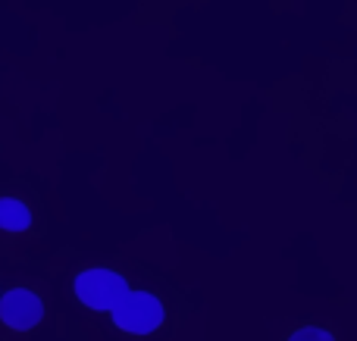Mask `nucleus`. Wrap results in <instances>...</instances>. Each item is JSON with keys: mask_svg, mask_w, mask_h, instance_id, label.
Listing matches in <instances>:
<instances>
[{"mask_svg": "<svg viewBox=\"0 0 357 341\" xmlns=\"http://www.w3.org/2000/svg\"><path fill=\"white\" fill-rule=\"evenodd\" d=\"M110 313L113 323L132 335H148L163 323V304L148 292H126Z\"/></svg>", "mask_w": 357, "mask_h": 341, "instance_id": "f257e3e1", "label": "nucleus"}, {"mask_svg": "<svg viewBox=\"0 0 357 341\" xmlns=\"http://www.w3.org/2000/svg\"><path fill=\"white\" fill-rule=\"evenodd\" d=\"M126 292H129L126 279L113 269H85L75 279V298L91 310H113Z\"/></svg>", "mask_w": 357, "mask_h": 341, "instance_id": "f03ea898", "label": "nucleus"}, {"mask_svg": "<svg viewBox=\"0 0 357 341\" xmlns=\"http://www.w3.org/2000/svg\"><path fill=\"white\" fill-rule=\"evenodd\" d=\"M44 317V304L35 292L29 288H13L0 298V319H3L10 329L25 332V329H35Z\"/></svg>", "mask_w": 357, "mask_h": 341, "instance_id": "7ed1b4c3", "label": "nucleus"}, {"mask_svg": "<svg viewBox=\"0 0 357 341\" xmlns=\"http://www.w3.org/2000/svg\"><path fill=\"white\" fill-rule=\"evenodd\" d=\"M31 225V210L16 198H0V229L25 232Z\"/></svg>", "mask_w": 357, "mask_h": 341, "instance_id": "20e7f679", "label": "nucleus"}, {"mask_svg": "<svg viewBox=\"0 0 357 341\" xmlns=\"http://www.w3.org/2000/svg\"><path fill=\"white\" fill-rule=\"evenodd\" d=\"M289 341H335V338L329 335L326 329H314V326H307V329H298Z\"/></svg>", "mask_w": 357, "mask_h": 341, "instance_id": "39448f33", "label": "nucleus"}]
</instances>
